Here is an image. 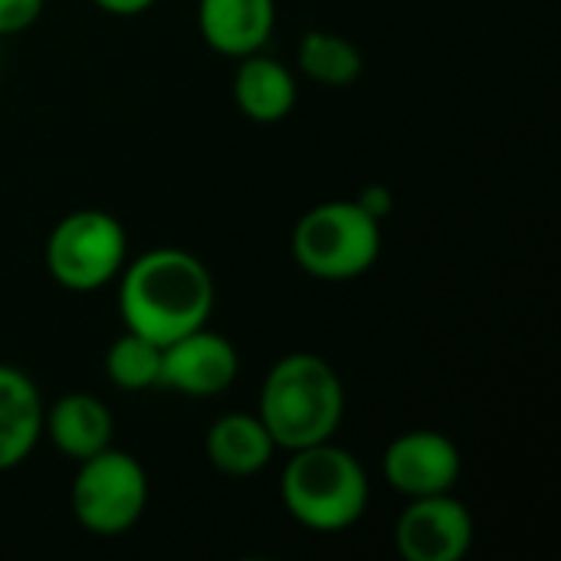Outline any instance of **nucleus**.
Returning <instances> with one entry per match:
<instances>
[{
  "instance_id": "8",
  "label": "nucleus",
  "mask_w": 561,
  "mask_h": 561,
  "mask_svg": "<svg viewBox=\"0 0 561 561\" xmlns=\"http://www.w3.org/2000/svg\"><path fill=\"white\" fill-rule=\"evenodd\" d=\"M385 480L394 493L417 500L434 493H454L463 457L460 447L440 431H408L385 450Z\"/></svg>"
},
{
  "instance_id": "13",
  "label": "nucleus",
  "mask_w": 561,
  "mask_h": 561,
  "mask_svg": "<svg viewBox=\"0 0 561 561\" xmlns=\"http://www.w3.org/2000/svg\"><path fill=\"white\" fill-rule=\"evenodd\" d=\"M299 99L296 76L273 56L250 53L240 59L233 76V102L256 125L283 122Z\"/></svg>"
},
{
  "instance_id": "16",
  "label": "nucleus",
  "mask_w": 561,
  "mask_h": 561,
  "mask_svg": "<svg viewBox=\"0 0 561 561\" xmlns=\"http://www.w3.org/2000/svg\"><path fill=\"white\" fill-rule=\"evenodd\" d=\"M105 375L115 388L131 394L161 388V345L125 329L105 352Z\"/></svg>"
},
{
  "instance_id": "15",
  "label": "nucleus",
  "mask_w": 561,
  "mask_h": 561,
  "mask_svg": "<svg viewBox=\"0 0 561 561\" xmlns=\"http://www.w3.org/2000/svg\"><path fill=\"white\" fill-rule=\"evenodd\" d=\"M299 69L319 85H352L362 76V53L352 39L325 30H312L299 43Z\"/></svg>"
},
{
  "instance_id": "17",
  "label": "nucleus",
  "mask_w": 561,
  "mask_h": 561,
  "mask_svg": "<svg viewBox=\"0 0 561 561\" xmlns=\"http://www.w3.org/2000/svg\"><path fill=\"white\" fill-rule=\"evenodd\" d=\"M43 13V0H0V36L30 30Z\"/></svg>"
},
{
  "instance_id": "6",
  "label": "nucleus",
  "mask_w": 561,
  "mask_h": 561,
  "mask_svg": "<svg viewBox=\"0 0 561 561\" xmlns=\"http://www.w3.org/2000/svg\"><path fill=\"white\" fill-rule=\"evenodd\" d=\"M148 510V473L125 450H102L79 463L72 480L76 523L92 536H122Z\"/></svg>"
},
{
  "instance_id": "12",
  "label": "nucleus",
  "mask_w": 561,
  "mask_h": 561,
  "mask_svg": "<svg viewBox=\"0 0 561 561\" xmlns=\"http://www.w3.org/2000/svg\"><path fill=\"white\" fill-rule=\"evenodd\" d=\"M43 398L30 375L0 365V473L20 467L43 437Z\"/></svg>"
},
{
  "instance_id": "7",
  "label": "nucleus",
  "mask_w": 561,
  "mask_h": 561,
  "mask_svg": "<svg viewBox=\"0 0 561 561\" xmlns=\"http://www.w3.org/2000/svg\"><path fill=\"white\" fill-rule=\"evenodd\" d=\"M473 546V516L454 493L417 496L398 516L394 549L404 561H463Z\"/></svg>"
},
{
  "instance_id": "1",
  "label": "nucleus",
  "mask_w": 561,
  "mask_h": 561,
  "mask_svg": "<svg viewBox=\"0 0 561 561\" xmlns=\"http://www.w3.org/2000/svg\"><path fill=\"white\" fill-rule=\"evenodd\" d=\"M214 276L187 250L154 247L118 273V316L128 332L168 345L214 316Z\"/></svg>"
},
{
  "instance_id": "4",
  "label": "nucleus",
  "mask_w": 561,
  "mask_h": 561,
  "mask_svg": "<svg viewBox=\"0 0 561 561\" xmlns=\"http://www.w3.org/2000/svg\"><path fill=\"white\" fill-rule=\"evenodd\" d=\"M293 256L316 279H358L381 256V224L355 201H325L299 217L293 230Z\"/></svg>"
},
{
  "instance_id": "3",
  "label": "nucleus",
  "mask_w": 561,
  "mask_h": 561,
  "mask_svg": "<svg viewBox=\"0 0 561 561\" xmlns=\"http://www.w3.org/2000/svg\"><path fill=\"white\" fill-rule=\"evenodd\" d=\"M279 496L286 513L312 533H345L368 510V473L355 454L335 440H322L293 450L283 477Z\"/></svg>"
},
{
  "instance_id": "14",
  "label": "nucleus",
  "mask_w": 561,
  "mask_h": 561,
  "mask_svg": "<svg viewBox=\"0 0 561 561\" xmlns=\"http://www.w3.org/2000/svg\"><path fill=\"white\" fill-rule=\"evenodd\" d=\"M207 460L227 477H256L273 463L276 444L260 414H224L204 440Z\"/></svg>"
},
{
  "instance_id": "5",
  "label": "nucleus",
  "mask_w": 561,
  "mask_h": 561,
  "mask_svg": "<svg viewBox=\"0 0 561 561\" xmlns=\"http://www.w3.org/2000/svg\"><path fill=\"white\" fill-rule=\"evenodd\" d=\"M128 256V237L108 210H72L46 240L49 276L72 293H92L118 279Z\"/></svg>"
},
{
  "instance_id": "18",
  "label": "nucleus",
  "mask_w": 561,
  "mask_h": 561,
  "mask_svg": "<svg viewBox=\"0 0 561 561\" xmlns=\"http://www.w3.org/2000/svg\"><path fill=\"white\" fill-rule=\"evenodd\" d=\"M355 204L365 210V214H371L378 224L391 214V207H394V197H391V191L385 187V184H368L358 197H355Z\"/></svg>"
},
{
  "instance_id": "2",
  "label": "nucleus",
  "mask_w": 561,
  "mask_h": 561,
  "mask_svg": "<svg viewBox=\"0 0 561 561\" xmlns=\"http://www.w3.org/2000/svg\"><path fill=\"white\" fill-rule=\"evenodd\" d=\"M260 421L266 424L276 450H302L332 440L345 417V385L339 371L312 355H283L263 378Z\"/></svg>"
},
{
  "instance_id": "11",
  "label": "nucleus",
  "mask_w": 561,
  "mask_h": 561,
  "mask_svg": "<svg viewBox=\"0 0 561 561\" xmlns=\"http://www.w3.org/2000/svg\"><path fill=\"white\" fill-rule=\"evenodd\" d=\"M43 434L53 440V447L62 457L82 463L112 447L115 417L99 398L85 391H72L43 411Z\"/></svg>"
},
{
  "instance_id": "19",
  "label": "nucleus",
  "mask_w": 561,
  "mask_h": 561,
  "mask_svg": "<svg viewBox=\"0 0 561 561\" xmlns=\"http://www.w3.org/2000/svg\"><path fill=\"white\" fill-rule=\"evenodd\" d=\"M99 10L112 13V16H138L145 10H151L158 0H92Z\"/></svg>"
},
{
  "instance_id": "9",
  "label": "nucleus",
  "mask_w": 561,
  "mask_h": 561,
  "mask_svg": "<svg viewBox=\"0 0 561 561\" xmlns=\"http://www.w3.org/2000/svg\"><path fill=\"white\" fill-rule=\"evenodd\" d=\"M240 371L237 348L220 332L201 325L161 348V388L187 398L224 394Z\"/></svg>"
},
{
  "instance_id": "10",
  "label": "nucleus",
  "mask_w": 561,
  "mask_h": 561,
  "mask_svg": "<svg viewBox=\"0 0 561 561\" xmlns=\"http://www.w3.org/2000/svg\"><path fill=\"white\" fill-rule=\"evenodd\" d=\"M197 26L214 53L243 59L260 53L273 36L276 0H201Z\"/></svg>"
}]
</instances>
